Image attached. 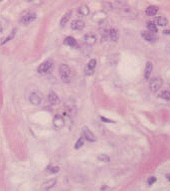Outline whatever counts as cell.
Listing matches in <instances>:
<instances>
[{"mask_svg": "<svg viewBox=\"0 0 170 191\" xmlns=\"http://www.w3.org/2000/svg\"><path fill=\"white\" fill-rule=\"evenodd\" d=\"M58 73H59V76H61V79L63 83H70L71 80V67L67 66V65H65V63H62L61 66H59V70H58Z\"/></svg>", "mask_w": 170, "mask_h": 191, "instance_id": "1", "label": "cell"}, {"mask_svg": "<svg viewBox=\"0 0 170 191\" xmlns=\"http://www.w3.org/2000/svg\"><path fill=\"white\" fill-rule=\"evenodd\" d=\"M36 19V13L34 11H31V10H26L24 11L21 17L19 19V23L21 25H27L29 23H31L33 20Z\"/></svg>", "mask_w": 170, "mask_h": 191, "instance_id": "2", "label": "cell"}, {"mask_svg": "<svg viewBox=\"0 0 170 191\" xmlns=\"http://www.w3.org/2000/svg\"><path fill=\"white\" fill-rule=\"evenodd\" d=\"M53 61H52V59H48V61H45L44 62H42L41 65L38 66L37 71L39 74H42V75L48 74V71L53 69Z\"/></svg>", "mask_w": 170, "mask_h": 191, "instance_id": "3", "label": "cell"}, {"mask_svg": "<svg viewBox=\"0 0 170 191\" xmlns=\"http://www.w3.org/2000/svg\"><path fill=\"white\" fill-rule=\"evenodd\" d=\"M162 79L161 78H153L150 80V83H149V88H150V90L153 92V93H156V92H158L160 90V88L162 87Z\"/></svg>", "mask_w": 170, "mask_h": 191, "instance_id": "4", "label": "cell"}, {"mask_svg": "<svg viewBox=\"0 0 170 191\" xmlns=\"http://www.w3.org/2000/svg\"><path fill=\"white\" fill-rule=\"evenodd\" d=\"M82 132H83V138L85 140H87V141H89V142H96L97 141L96 136L93 134V132L88 128L87 126L84 127Z\"/></svg>", "mask_w": 170, "mask_h": 191, "instance_id": "5", "label": "cell"}, {"mask_svg": "<svg viewBox=\"0 0 170 191\" xmlns=\"http://www.w3.org/2000/svg\"><path fill=\"white\" fill-rule=\"evenodd\" d=\"M41 101H42V95H40V93L34 92V93H31L30 96H29V102L34 106L40 105Z\"/></svg>", "mask_w": 170, "mask_h": 191, "instance_id": "6", "label": "cell"}, {"mask_svg": "<svg viewBox=\"0 0 170 191\" xmlns=\"http://www.w3.org/2000/svg\"><path fill=\"white\" fill-rule=\"evenodd\" d=\"M84 39L87 45H94L97 42V34L94 32H88L85 34Z\"/></svg>", "mask_w": 170, "mask_h": 191, "instance_id": "7", "label": "cell"}, {"mask_svg": "<svg viewBox=\"0 0 170 191\" xmlns=\"http://www.w3.org/2000/svg\"><path fill=\"white\" fill-rule=\"evenodd\" d=\"M53 123V126L56 129H62V128H63V126H65V124H66L65 119H63L61 115L54 116Z\"/></svg>", "mask_w": 170, "mask_h": 191, "instance_id": "8", "label": "cell"}, {"mask_svg": "<svg viewBox=\"0 0 170 191\" xmlns=\"http://www.w3.org/2000/svg\"><path fill=\"white\" fill-rule=\"evenodd\" d=\"M141 35L144 39L147 40L148 42H151V43L152 42H156L157 40H158V37H156L154 33H151L149 31H142Z\"/></svg>", "mask_w": 170, "mask_h": 191, "instance_id": "9", "label": "cell"}, {"mask_svg": "<svg viewBox=\"0 0 170 191\" xmlns=\"http://www.w3.org/2000/svg\"><path fill=\"white\" fill-rule=\"evenodd\" d=\"M48 102L52 106H57L59 103H61V100L57 97V95L54 93L53 91H50L48 94Z\"/></svg>", "mask_w": 170, "mask_h": 191, "instance_id": "10", "label": "cell"}, {"mask_svg": "<svg viewBox=\"0 0 170 191\" xmlns=\"http://www.w3.org/2000/svg\"><path fill=\"white\" fill-rule=\"evenodd\" d=\"M56 182H57L56 178H53V179H49V180L44 181V183H42V185H41L42 190L48 191V190H49V189H52L53 186L56 185Z\"/></svg>", "mask_w": 170, "mask_h": 191, "instance_id": "11", "label": "cell"}, {"mask_svg": "<svg viewBox=\"0 0 170 191\" xmlns=\"http://www.w3.org/2000/svg\"><path fill=\"white\" fill-rule=\"evenodd\" d=\"M85 25H86L85 24V21L78 19V20H75L71 22V29H74V30H82V29L85 27Z\"/></svg>", "mask_w": 170, "mask_h": 191, "instance_id": "12", "label": "cell"}, {"mask_svg": "<svg viewBox=\"0 0 170 191\" xmlns=\"http://www.w3.org/2000/svg\"><path fill=\"white\" fill-rule=\"evenodd\" d=\"M109 38L112 41H118L119 39V31L117 28H110L109 29Z\"/></svg>", "mask_w": 170, "mask_h": 191, "instance_id": "13", "label": "cell"}, {"mask_svg": "<svg viewBox=\"0 0 170 191\" xmlns=\"http://www.w3.org/2000/svg\"><path fill=\"white\" fill-rule=\"evenodd\" d=\"M8 27H9V20L3 16H0V31L3 32Z\"/></svg>", "mask_w": 170, "mask_h": 191, "instance_id": "14", "label": "cell"}, {"mask_svg": "<svg viewBox=\"0 0 170 191\" xmlns=\"http://www.w3.org/2000/svg\"><path fill=\"white\" fill-rule=\"evenodd\" d=\"M152 70H153V65L151 61H147L146 66H145V70H144V76L145 79L148 80L150 78V75L152 74Z\"/></svg>", "mask_w": 170, "mask_h": 191, "instance_id": "15", "label": "cell"}, {"mask_svg": "<svg viewBox=\"0 0 170 191\" xmlns=\"http://www.w3.org/2000/svg\"><path fill=\"white\" fill-rule=\"evenodd\" d=\"M89 13H90V8L86 4H83L78 8V14L80 16H87Z\"/></svg>", "mask_w": 170, "mask_h": 191, "instance_id": "16", "label": "cell"}, {"mask_svg": "<svg viewBox=\"0 0 170 191\" xmlns=\"http://www.w3.org/2000/svg\"><path fill=\"white\" fill-rule=\"evenodd\" d=\"M153 22H154L156 26H165V25H167L168 20L167 18L163 17V16H159V17H156Z\"/></svg>", "mask_w": 170, "mask_h": 191, "instance_id": "17", "label": "cell"}, {"mask_svg": "<svg viewBox=\"0 0 170 191\" xmlns=\"http://www.w3.org/2000/svg\"><path fill=\"white\" fill-rule=\"evenodd\" d=\"M106 17H107V15L106 13H104L103 11H99V12H96L93 16V19L94 20H97L98 22H103V21L106 20Z\"/></svg>", "mask_w": 170, "mask_h": 191, "instance_id": "18", "label": "cell"}, {"mask_svg": "<svg viewBox=\"0 0 170 191\" xmlns=\"http://www.w3.org/2000/svg\"><path fill=\"white\" fill-rule=\"evenodd\" d=\"M71 16V10L67 11L66 13L63 14V16H62V19H61V22H59V24H61L62 27H65V26H66V24L67 23V21L70 20Z\"/></svg>", "mask_w": 170, "mask_h": 191, "instance_id": "19", "label": "cell"}, {"mask_svg": "<svg viewBox=\"0 0 170 191\" xmlns=\"http://www.w3.org/2000/svg\"><path fill=\"white\" fill-rule=\"evenodd\" d=\"M159 10V8L157 7V6H154V5H150V6H148L146 8V10H145V13L146 15L148 16H154L157 12H158Z\"/></svg>", "mask_w": 170, "mask_h": 191, "instance_id": "20", "label": "cell"}, {"mask_svg": "<svg viewBox=\"0 0 170 191\" xmlns=\"http://www.w3.org/2000/svg\"><path fill=\"white\" fill-rule=\"evenodd\" d=\"M63 43H65L66 45H67V46H71V48H76V46L78 45V42H76V40L71 36L66 37V39L63 40Z\"/></svg>", "mask_w": 170, "mask_h": 191, "instance_id": "21", "label": "cell"}, {"mask_svg": "<svg viewBox=\"0 0 170 191\" xmlns=\"http://www.w3.org/2000/svg\"><path fill=\"white\" fill-rule=\"evenodd\" d=\"M147 29H149V32H151V33H155V32L158 31L157 26L154 24L153 21H149V22L147 23Z\"/></svg>", "mask_w": 170, "mask_h": 191, "instance_id": "22", "label": "cell"}, {"mask_svg": "<svg viewBox=\"0 0 170 191\" xmlns=\"http://www.w3.org/2000/svg\"><path fill=\"white\" fill-rule=\"evenodd\" d=\"M97 66V61L95 58H92L90 61H89L88 63V66H87V69L88 70H95V67Z\"/></svg>", "mask_w": 170, "mask_h": 191, "instance_id": "23", "label": "cell"}, {"mask_svg": "<svg viewBox=\"0 0 170 191\" xmlns=\"http://www.w3.org/2000/svg\"><path fill=\"white\" fill-rule=\"evenodd\" d=\"M159 97L161 98V99H163L165 101H170V92L168 91H163L160 93Z\"/></svg>", "mask_w": 170, "mask_h": 191, "instance_id": "24", "label": "cell"}, {"mask_svg": "<svg viewBox=\"0 0 170 191\" xmlns=\"http://www.w3.org/2000/svg\"><path fill=\"white\" fill-rule=\"evenodd\" d=\"M84 143H85V139L83 137L79 138L78 141H76V144H75V149L78 150V149H80V148H82L83 145H84Z\"/></svg>", "mask_w": 170, "mask_h": 191, "instance_id": "25", "label": "cell"}, {"mask_svg": "<svg viewBox=\"0 0 170 191\" xmlns=\"http://www.w3.org/2000/svg\"><path fill=\"white\" fill-rule=\"evenodd\" d=\"M98 160L102 161V162H109L110 161V156L107 154H100L98 156Z\"/></svg>", "mask_w": 170, "mask_h": 191, "instance_id": "26", "label": "cell"}, {"mask_svg": "<svg viewBox=\"0 0 170 191\" xmlns=\"http://www.w3.org/2000/svg\"><path fill=\"white\" fill-rule=\"evenodd\" d=\"M59 168L58 166H48V170L50 172V173H53V174H56V173H57L58 171H59Z\"/></svg>", "mask_w": 170, "mask_h": 191, "instance_id": "27", "label": "cell"}, {"mask_svg": "<svg viewBox=\"0 0 170 191\" xmlns=\"http://www.w3.org/2000/svg\"><path fill=\"white\" fill-rule=\"evenodd\" d=\"M15 32H16V29H13V30L11 31V33H10V34L7 36V38H6V39H5V40H4V41L2 42V44H4V43H5V42H7L8 40L12 39V38H13V36L15 35Z\"/></svg>", "mask_w": 170, "mask_h": 191, "instance_id": "28", "label": "cell"}, {"mask_svg": "<svg viewBox=\"0 0 170 191\" xmlns=\"http://www.w3.org/2000/svg\"><path fill=\"white\" fill-rule=\"evenodd\" d=\"M147 182H148V184H149V185H152L153 183H154V182H156V178L154 176H151V177L148 178Z\"/></svg>", "mask_w": 170, "mask_h": 191, "instance_id": "29", "label": "cell"}, {"mask_svg": "<svg viewBox=\"0 0 170 191\" xmlns=\"http://www.w3.org/2000/svg\"><path fill=\"white\" fill-rule=\"evenodd\" d=\"M101 118V120L105 122V123H114V121L112 120H110V119H107V118H105V117H100Z\"/></svg>", "mask_w": 170, "mask_h": 191, "instance_id": "30", "label": "cell"}, {"mask_svg": "<svg viewBox=\"0 0 170 191\" xmlns=\"http://www.w3.org/2000/svg\"><path fill=\"white\" fill-rule=\"evenodd\" d=\"M94 71H95V70H90L86 69V70H85V73H86L87 75H92L93 74H94Z\"/></svg>", "mask_w": 170, "mask_h": 191, "instance_id": "31", "label": "cell"}, {"mask_svg": "<svg viewBox=\"0 0 170 191\" xmlns=\"http://www.w3.org/2000/svg\"><path fill=\"white\" fill-rule=\"evenodd\" d=\"M163 34H170V28L165 29V30L163 31Z\"/></svg>", "mask_w": 170, "mask_h": 191, "instance_id": "32", "label": "cell"}, {"mask_svg": "<svg viewBox=\"0 0 170 191\" xmlns=\"http://www.w3.org/2000/svg\"><path fill=\"white\" fill-rule=\"evenodd\" d=\"M166 178H167V179H168V180L170 181V173H169V174H168V175L166 176Z\"/></svg>", "mask_w": 170, "mask_h": 191, "instance_id": "33", "label": "cell"}, {"mask_svg": "<svg viewBox=\"0 0 170 191\" xmlns=\"http://www.w3.org/2000/svg\"><path fill=\"white\" fill-rule=\"evenodd\" d=\"M2 35H3V32L0 31V38H2Z\"/></svg>", "mask_w": 170, "mask_h": 191, "instance_id": "34", "label": "cell"}]
</instances>
